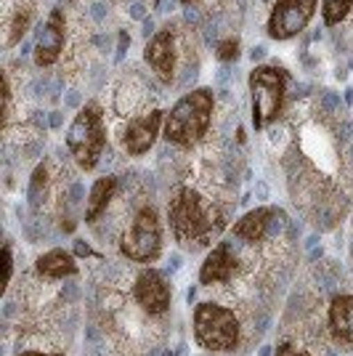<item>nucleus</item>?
Masks as SVG:
<instances>
[{
	"mask_svg": "<svg viewBox=\"0 0 353 356\" xmlns=\"http://www.w3.org/2000/svg\"><path fill=\"white\" fill-rule=\"evenodd\" d=\"M170 229L181 245H213V239L226 229L221 208L205 202V197L189 186H181L167 208Z\"/></svg>",
	"mask_w": 353,
	"mask_h": 356,
	"instance_id": "f257e3e1",
	"label": "nucleus"
},
{
	"mask_svg": "<svg viewBox=\"0 0 353 356\" xmlns=\"http://www.w3.org/2000/svg\"><path fill=\"white\" fill-rule=\"evenodd\" d=\"M213 90L197 88L186 93L165 120V138L178 147H194L210 128L213 120Z\"/></svg>",
	"mask_w": 353,
	"mask_h": 356,
	"instance_id": "f03ea898",
	"label": "nucleus"
},
{
	"mask_svg": "<svg viewBox=\"0 0 353 356\" xmlns=\"http://www.w3.org/2000/svg\"><path fill=\"white\" fill-rule=\"evenodd\" d=\"M106 144V134H104V120L99 104H88L80 109V115L74 118V122L67 131V147L72 152V157L77 160L80 168H96L99 157Z\"/></svg>",
	"mask_w": 353,
	"mask_h": 356,
	"instance_id": "7ed1b4c3",
	"label": "nucleus"
},
{
	"mask_svg": "<svg viewBox=\"0 0 353 356\" xmlns=\"http://www.w3.org/2000/svg\"><path fill=\"white\" fill-rule=\"evenodd\" d=\"M194 335L207 351H231L239 343V322L234 312L218 303H199L194 312Z\"/></svg>",
	"mask_w": 353,
	"mask_h": 356,
	"instance_id": "20e7f679",
	"label": "nucleus"
},
{
	"mask_svg": "<svg viewBox=\"0 0 353 356\" xmlns=\"http://www.w3.org/2000/svg\"><path fill=\"white\" fill-rule=\"evenodd\" d=\"M284 88H287V77L281 70H274V67H255L252 70L250 90L255 128H265L268 122L279 118L281 104H284Z\"/></svg>",
	"mask_w": 353,
	"mask_h": 356,
	"instance_id": "39448f33",
	"label": "nucleus"
},
{
	"mask_svg": "<svg viewBox=\"0 0 353 356\" xmlns=\"http://www.w3.org/2000/svg\"><path fill=\"white\" fill-rule=\"evenodd\" d=\"M162 248V229L157 210L154 208H141L136 213V221L125 232V237L120 242L122 255H128L136 264H149L160 255Z\"/></svg>",
	"mask_w": 353,
	"mask_h": 356,
	"instance_id": "423d86ee",
	"label": "nucleus"
},
{
	"mask_svg": "<svg viewBox=\"0 0 353 356\" xmlns=\"http://www.w3.org/2000/svg\"><path fill=\"white\" fill-rule=\"evenodd\" d=\"M313 8H316V0H277L268 19V35L274 40H287L303 32L313 16Z\"/></svg>",
	"mask_w": 353,
	"mask_h": 356,
	"instance_id": "0eeeda50",
	"label": "nucleus"
},
{
	"mask_svg": "<svg viewBox=\"0 0 353 356\" xmlns=\"http://www.w3.org/2000/svg\"><path fill=\"white\" fill-rule=\"evenodd\" d=\"M133 296L138 300V306L149 314H165L170 306V287L165 282V277L154 268H147L138 274Z\"/></svg>",
	"mask_w": 353,
	"mask_h": 356,
	"instance_id": "6e6552de",
	"label": "nucleus"
},
{
	"mask_svg": "<svg viewBox=\"0 0 353 356\" xmlns=\"http://www.w3.org/2000/svg\"><path fill=\"white\" fill-rule=\"evenodd\" d=\"M144 59H147L149 67L157 72L160 80H165V83L173 80V70H176V40H173L170 27L154 32V38L147 43Z\"/></svg>",
	"mask_w": 353,
	"mask_h": 356,
	"instance_id": "1a4fd4ad",
	"label": "nucleus"
},
{
	"mask_svg": "<svg viewBox=\"0 0 353 356\" xmlns=\"http://www.w3.org/2000/svg\"><path fill=\"white\" fill-rule=\"evenodd\" d=\"M61 48H64V14L61 8H54L35 43V64L51 67L61 56Z\"/></svg>",
	"mask_w": 353,
	"mask_h": 356,
	"instance_id": "9d476101",
	"label": "nucleus"
},
{
	"mask_svg": "<svg viewBox=\"0 0 353 356\" xmlns=\"http://www.w3.org/2000/svg\"><path fill=\"white\" fill-rule=\"evenodd\" d=\"M160 125H162V112L160 109H151L149 115H141L128 122L125 128V136H122V144L131 154H144L151 149L154 138L160 134Z\"/></svg>",
	"mask_w": 353,
	"mask_h": 356,
	"instance_id": "9b49d317",
	"label": "nucleus"
},
{
	"mask_svg": "<svg viewBox=\"0 0 353 356\" xmlns=\"http://www.w3.org/2000/svg\"><path fill=\"white\" fill-rule=\"evenodd\" d=\"M236 271V258L231 248L221 242V245H215L210 255L205 258V264H202V271H199V282L202 284H221V282H229L231 280V274Z\"/></svg>",
	"mask_w": 353,
	"mask_h": 356,
	"instance_id": "f8f14e48",
	"label": "nucleus"
},
{
	"mask_svg": "<svg viewBox=\"0 0 353 356\" xmlns=\"http://www.w3.org/2000/svg\"><path fill=\"white\" fill-rule=\"evenodd\" d=\"M329 327L340 343L353 348V296H338L329 306Z\"/></svg>",
	"mask_w": 353,
	"mask_h": 356,
	"instance_id": "ddd939ff",
	"label": "nucleus"
},
{
	"mask_svg": "<svg viewBox=\"0 0 353 356\" xmlns=\"http://www.w3.org/2000/svg\"><path fill=\"white\" fill-rule=\"evenodd\" d=\"M274 216H277V210H271V208L250 210L242 221L234 223V234L239 239H245V242H261V239L265 237V232H268Z\"/></svg>",
	"mask_w": 353,
	"mask_h": 356,
	"instance_id": "4468645a",
	"label": "nucleus"
},
{
	"mask_svg": "<svg viewBox=\"0 0 353 356\" xmlns=\"http://www.w3.org/2000/svg\"><path fill=\"white\" fill-rule=\"evenodd\" d=\"M38 274H43L48 280H64V277L77 274V264H74L72 252L51 250L38 258Z\"/></svg>",
	"mask_w": 353,
	"mask_h": 356,
	"instance_id": "2eb2a0df",
	"label": "nucleus"
},
{
	"mask_svg": "<svg viewBox=\"0 0 353 356\" xmlns=\"http://www.w3.org/2000/svg\"><path fill=\"white\" fill-rule=\"evenodd\" d=\"M115 189H117V178L115 176H104L93 184L90 197H88V208H85V221L93 223L99 216H101L104 210H106V205H109V200H112Z\"/></svg>",
	"mask_w": 353,
	"mask_h": 356,
	"instance_id": "dca6fc26",
	"label": "nucleus"
},
{
	"mask_svg": "<svg viewBox=\"0 0 353 356\" xmlns=\"http://www.w3.org/2000/svg\"><path fill=\"white\" fill-rule=\"evenodd\" d=\"M353 6V0H324L322 14L327 24H340V19H345L348 8Z\"/></svg>",
	"mask_w": 353,
	"mask_h": 356,
	"instance_id": "f3484780",
	"label": "nucleus"
},
{
	"mask_svg": "<svg viewBox=\"0 0 353 356\" xmlns=\"http://www.w3.org/2000/svg\"><path fill=\"white\" fill-rule=\"evenodd\" d=\"M239 56V43L236 40H223L221 45H218V59L221 61H231Z\"/></svg>",
	"mask_w": 353,
	"mask_h": 356,
	"instance_id": "a211bd4d",
	"label": "nucleus"
},
{
	"mask_svg": "<svg viewBox=\"0 0 353 356\" xmlns=\"http://www.w3.org/2000/svg\"><path fill=\"white\" fill-rule=\"evenodd\" d=\"M277 356H311L306 351H300V348H295L290 343H281L279 348H277Z\"/></svg>",
	"mask_w": 353,
	"mask_h": 356,
	"instance_id": "6ab92c4d",
	"label": "nucleus"
},
{
	"mask_svg": "<svg viewBox=\"0 0 353 356\" xmlns=\"http://www.w3.org/2000/svg\"><path fill=\"white\" fill-rule=\"evenodd\" d=\"M3 258H6V282H8L11 280V248L8 245L3 248Z\"/></svg>",
	"mask_w": 353,
	"mask_h": 356,
	"instance_id": "aec40b11",
	"label": "nucleus"
},
{
	"mask_svg": "<svg viewBox=\"0 0 353 356\" xmlns=\"http://www.w3.org/2000/svg\"><path fill=\"white\" fill-rule=\"evenodd\" d=\"M131 16H133V19H144V6H133Z\"/></svg>",
	"mask_w": 353,
	"mask_h": 356,
	"instance_id": "412c9836",
	"label": "nucleus"
},
{
	"mask_svg": "<svg viewBox=\"0 0 353 356\" xmlns=\"http://www.w3.org/2000/svg\"><path fill=\"white\" fill-rule=\"evenodd\" d=\"M263 56H265V48H255V51H252V61L263 59Z\"/></svg>",
	"mask_w": 353,
	"mask_h": 356,
	"instance_id": "4be33fe9",
	"label": "nucleus"
},
{
	"mask_svg": "<svg viewBox=\"0 0 353 356\" xmlns=\"http://www.w3.org/2000/svg\"><path fill=\"white\" fill-rule=\"evenodd\" d=\"M22 356H64V354H40V351H24Z\"/></svg>",
	"mask_w": 353,
	"mask_h": 356,
	"instance_id": "5701e85b",
	"label": "nucleus"
},
{
	"mask_svg": "<svg viewBox=\"0 0 353 356\" xmlns=\"http://www.w3.org/2000/svg\"><path fill=\"white\" fill-rule=\"evenodd\" d=\"M181 3H192V0H181Z\"/></svg>",
	"mask_w": 353,
	"mask_h": 356,
	"instance_id": "b1692460",
	"label": "nucleus"
}]
</instances>
